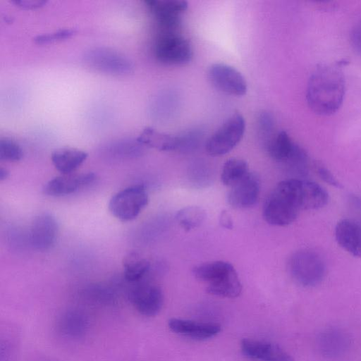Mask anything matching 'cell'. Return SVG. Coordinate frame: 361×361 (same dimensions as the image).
I'll list each match as a JSON object with an SVG mask.
<instances>
[{"mask_svg": "<svg viewBox=\"0 0 361 361\" xmlns=\"http://www.w3.org/2000/svg\"><path fill=\"white\" fill-rule=\"evenodd\" d=\"M317 171L321 178L323 179L327 183L336 188L341 187V184L336 178V177L328 170V169L325 168L323 166H318L317 168Z\"/></svg>", "mask_w": 361, "mask_h": 361, "instance_id": "34", "label": "cell"}, {"mask_svg": "<svg viewBox=\"0 0 361 361\" xmlns=\"http://www.w3.org/2000/svg\"><path fill=\"white\" fill-rule=\"evenodd\" d=\"M205 210L198 206H188L180 209L176 214L179 226L185 231L199 227L205 220Z\"/></svg>", "mask_w": 361, "mask_h": 361, "instance_id": "26", "label": "cell"}, {"mask_svg": "<svg viewBox=\"0 0 361 361\" xmlns=\"http://www.w3.org/2000/svg\"><path fill=\"white\" fill-rule=\"evenodd\" d=\"M123 275L130 283L142 281L150 269V262L136 252H130L123 262Z\"/></svg>", "mask_w": 361, "mask_h": 361, "instance_id": "23", "label": "cell"}, {"mask_svg": "<svg viewBox=\"0 0 361 361\" xmlns=\"http://www.w3.org/2000/svg\"><path fill=\"white\" fill-rule=\"evenodd\" d=\"M288 179L281 181L265 200L262 216L269 224L286 226L297 219L300 209Z\"/></svg>", "mask_w": 361, "mask_h": 361, "instance_id": "2", "label": "cell"}, {"mask_svg": "<svg viewBox=\"0 0 361 361\" xmlns=\"http://www.w3.org/2000/svg\"><path fill=\"white\" fill-rule=\"evenodd\" d=\"M345 92L344 75L338 64H322L311 74L306 90L307 102L317 114L329 116L341 107Z\"/></svg>", "mask_w": 361, "mask_h": 361, "instance_id": "1", "label": "cell"}, {"mask_svg": "<svg viewBox=\"0 0 361 361\" xmlns=\"http://www.w3.org/2000/svg\"><path fill=\"white\" fill-rule=\"evenodd\" d=\"M259 130L262 132L265 136L268 135V140L271 137L270 134L271 133L274 127V121L273 116L269 112H262L258 121Z\"/></svg>", "mask_w": 361, "mask_h": 361, "instance_id": "32", "label": "cell"}, {"mask_svg": "<svg viewBox=\"0 0 361 361\" xmlns=\"http://www.w3.org/2000/svg\"><path fill=\"white\" fill-rule=\"evenodd\" d=\"M60 327L66 335L78 337L85 331L87 320L85 315L80 312H69L61 318Z\"/></svg>", "mask_w": 361, "mask_h": 361, "instance_id": "28", "label": "cell"}, {"mask_svg": "<svg viewBox=\"0 0 361 361\" xmlns=\"http://www.w3.org/2000/svg\"><path fill=\"white\" fill-rule=\"evenodd\" d=\"M219 221L221 227L226 229H232L233 228V221L231 215L226 210H222L221 212Z\"/></svg>", "mask_w": 361, "mask_h": 361, "instance_id": "36", "label": "cell"}, {"mask_svg": "<svg viewBox=\"0 0 361 361\" xmlns=\"http://www.w3.org/2000/svg\"><path fill=\"white\" fill-rule=\"evenodd\" d=\"M154 54L164 64L180 66L188 63L193 53L190 42L177 32H161L155 41Z\"/></svg>", "mask_w": 361, "mask_h": 361, "instance_id": "4", "label": "cell"}, {"mask_svg": "<svg viewBox=\"0 0 361 361\" xmlns=\"http://www.w3.org/2000/svg\"><path fill=\"white\" fill-rule=\"evenodd\" d=\"M76 32L75 28H63L52 32L42 33L34 37L38 44H47L68 39Z\"/></svg>", "mask_w": 361, "mask_h": 361, "instance_id": "30", "label": "cell"}, {"mask_svg": "<svg viewBox=\"0 0 361 361\" xmlns=\"http://www.w3.org/2000/svg\"><path fill=\"white\" fill-rule=\"evenodd\" d=\"M148 195L142 185L129 186L114 194L109 200V209L121 221L135 219L147 205Z\"/></svg>", "mask_w": 361, "mask_h": 361, "instance_id": "5", "label": "cell"}, {"mask_svg": "<svg viewBox=\"0 0 361 361\" xmlns=\"http://www.w3.org/2000/svg\"><path fill=\"white\" fill-rule=\"evenodd\" d=\"M171 331L195 340H206L217 335L221 326L217 323L202 322L179 318H171L168 322Z\"/></svg>", "mask_w": 361, "mask_h": 361, "instance_id": "17", "label": "cell"}, {"mask_svg": "<svg viewBox=\"0 0 361 361\" xmlns=\"http://www.w3.org/2000/svg\"><path fill=\"white\" fill-rule=\"evenodd\" d=\"M249 173L247 162L241 159L231 158L224 164L221 173V181L226 186L231 187Z\"/></svg>", "mask_w": 361, "mask_h": 361, "instance_id": "25", "label": "cell"}, {"mask_svg": "<svg viewBox=\"0 0 361 361\" xmlns=\"http://www.w3.org/2000/svg\"><path fill=\"white\" fill-rule=\"evenodd\" d=\"M295 197L301 210H314L324 207L328 192L319 184L301 178H292Z\"/></svg>", "mask_w": 361, "mask_h": 361, "instance_id": "13", "label": "cell"}, {"mask_svg": "<svg viewBox=\"0 0 361 361\" xmlns=\"http://www.w3.org/2000/svg\"><path fill=\"white\" fill-rule=\"evenodd\" d=\"M208 78L216 89L228 94L243 96L247 92V83L244 77L229 65H212L208 71Z\"/></svg>", "mask_w": 361, "mask_h": 361, "instance_id": "10", "label": "cell"}, {"mask_svg": "<svg viewBox=\"0 0 361 361\" xmlns=\"http://www.w3.org/2000/svg\"><path fill=\"white\" fill-rule=\"evenodd\" d=\"M9 176V172L6 169L3 167L0 168V180L3 181L6 180Z\"/></svg>", "mask_w": 361, "mask_h": 361, "instance_id": "37", "label": "cell"}, {"mask_svg": "<svg viewBox=\"0 0 361 361\" xmlns=\"http://www.w3.org/2000/svg\"><path fill=\"white\" fill-rule=\"evenodd\" d=\"M233 268L234 267L229 262L214 261L195 267L192 273L197 279L209 284L226 274Z\"/></svg>", "mask_w": 361, "mask_h": 361, "instance_id": "24", "label": "cell"}, {"mask_svg": "<svg viewBox=\"0 0 361 361\" xmlns=\"http://www.w3.org/2000/svg\"><path fill=\"white\" fill-rule=\"evenodd\" d=\"M260 180L257 174L249 172L231 187L227 195L228 204L233 208L246 209L254 206L259 200Z\"/></svg>", "mask_w": 361, "mask_h": 361, "instance_id": "12", "label": "cell"}, {"mask_svg": "<svg viewBox=\"0 0 361 361\" xmlns=\"http://www.w3.org/2000/svg\"><path fill=\"white\" fill-rule=\"evenodd\" d=\"M129 299L140 314L146 317H153L161 310L164 294L158 285L140 281L131 289Z\"/></svg>", "mask_w": 361, "mask_h": 361, "instance_id": "9", "label": "cell"}, {"mask_svg": "<svg viewBox=\"0 0 361 361\" xmlns=\"http://www.w3.org/2000/svg\"><path fill=\"white\" fill-rule=\"evenodd\" d=\"M96 179L92 172L62 174L49 180L43 188L45 195L61 197L72 194Z\"/></svg>", "mask_w": 361, "mask_h": 361, "instance_id": "14", "label": "cell"}, {"mask_svg": "<svg viewBox=\"0 0 361 361\" xmlns=\"http://www.w3.org/2000/svg\"><path fill=\"white\" fill-rule=\"evenodd\" d=\"M202 134L197 130H190L178 136V145L177 150L190 152L195 149L202 140Z\"/></svg>", "mask_w": 361, "mask_h": 361, "instance_id": "31", "label": "cell"}, {"mask_svg": "<svg viewBox=\"0 0 361 361\" xmlns=\"http://www.w3.org/2000/svg\"><path fill=\"white\" fill-rule=\"evenodd\" d=\"M350 338L343 330L331 327L323 330L317 336V347L319 353L328 359H338L348 350Z\"/></svg>", "mask_w": 361, "mask_h": 361, "instance_id": "16", "label": "cell"}, {"mask_svg": "<svg viewBox=\"0 0 361 361\" xmlns=\"http://www.w3.org/2000/svg\"><path fill=\"white\" fill-rule=\"evenodd\" d=\"M83 58L85 63L92 68L110 75H128L134 68L127 56L106 47L90 48L85 52Z\"/></svg>", "mask_w": 361, "mask_h": 361, "instance_id": "6", "label": "cell"}, {"mask_svg": "<svg viewBox=\"0 0 361 361\" xmlns=\"http://www.w3.org/2000/svg\"><path fill=\"white\" fill-rule=\"evenodd\" d=\"M245 129L244 117L238 112L233 114L208 139L207 152L221 156L231 151L241 140Z\"/></svg>", "mask_w": 361, "mask_h": 361, "instance_id": "7", "label": "cell"}, {"mask_svg": "<svg viewBox=\"0 0 361 361\" xmlns=\"http://www.w3.org/2000/svg\"><path fill=\"white\" fill-rule=\"evenodd\" d=\"M282 164L291 174L303 176L308 171L309 157L304 149L296 144L291 154Z\"/></svg>", "mask_w": 361, "mask_h": 361, "instance_id": "27", "label": "cell"}, {"mask_svg": "<svg viewBox=\"0 0 361 361\" xmlns=\"http://www.w3.org/2000/svg\"><path fill=\"white\" fill-rule=\"evenodd\" d=\"M88 154L81 149L63 147L54 150L51 160L57 171L62 174L72 173L87 159Z\"/></svg>", "mask_w": 361, "mask_h": 361, "instance_id": "19", "label": "cell"}, {"mask_svg": "<svg viewBox=\"0 0 361 361\" xmlns=\"http://www.w3.org/2000/svg\"><path fill=\"white\" fill-rule=\"evenodd\" d=\"M338 244L354 257L361 258V225L353 219L339 221L335 228Z\"/></svg>", "mask_w": 361, "mask_h": 361, "instance_id": "18", "label": "cell"}, {"mask_svg": "<svg viewBox=\"0 0 361 361\" xmlns=\"http://www.w3.org/2000/svg\"><path fill=\"white\" fill-rule=\"evenodd\" d=\"M295 145L286 131H281L266 142V148L274 160L282 164L291 154Z\"/></svg>", "mask_w": 361, "mask_h": 361, "instance_id": "22", "label": "cell"}, {"mask_svg": "<svg viewBox=\"0 0 361 361\" xmlns=\"http://www.w3.org/2000/svg\"><path fill=\"white\" fill-rule=\"evenodd\" d=\"M350 41L353 49L361 54V21L356 23L350 34Z\"/></svg>", "mask_w": 361, "mask_h": 361, "instance_id": "33", "label": "cell"}, {"mask_svg": "<svg viewBox=\"0 0 361 361\" xmlns=\"http://www.w3.org/2000/svg\"><path fill=\"white\" fill-rule=\"evenodd\" d=\"M23 156V149L14 140L8 137L0 139V159L6 161H17Z\"/></svg>", "mask_w": 361, "mask_h": 361, "instance_id": "29", "label": "cell"}, {"mask_svg": "<svg viewBox=\"0 0 361 361\" xmlns=\"http://www.w3.org/2000/svg\"><path fill=\"white\" fill-rule=\"evenodd\" d=\"M136 139L143 146L159 151H171L178 149V136L160 132L152 127L145 128Z\"/></svg>", "mask_w": 361, "mask_h": 361, "instance_id": "21", "label": "cell"}, {"mask_svg": "<svg viewBox=\"0 0 361 361\" xmlns=\"http://www.w3.org/2000/svg\"><path fill=\"white\" fill-rule=\"evenodd\" d=\"M145 3L161 28V32H177L180 24V16L188 7L186 1L145 0Z\"/></svg>", "mask_w": 361, "mask_h": 361, "instance_id": "8", "label": "cell"}, {"mask_svg": "<svg viewBox=\"0 0 361 361\" xmlns=\"http://www.w3.org/2000/svg\"><path fill=\"white\" fill-rule=\"evenodd\" d=\"M288 270L292 278L305 287L319 284L326 271L323 259L311 250H300L293 254L288 261Z\"/></svg>", "mask_w": 361, "mask_h": 361, "instance_id": "3", "label": "cell"}, {"mask_svg": "<svg viewBox=\"0 0 361 361\" xmlns=\"http://www.w3.org/2000/svg\"><path fill=\"white\" fill-rule=\"evenodd\" d=\"M59 234V224L55 217L49 213H41L32 221L30 239L32 247L40 251L51 248Z\"/></svg>", "mask_w": 361, "mask_h": 361, "instance_id": "11", "label": "cell"}, {"mask_svg": "<svg viewBox=\"0 0 361 361\" xmlns=\"http://www.w3.org/2000/svg\"><path fill=\"white\" fill-rule=\"evenodd\" d=\"M207 291L211 295L223 298L238 297L242 291V284L235 268L207 284Z\"/></svg>", "mask_w": 361, "mask_h": 361, "instance_id": "20", "label": "cell"}, {"mask_svg": "<svg viewBox=\"0 0 361 361\" xmlns=\"http://www.w3.org/2000/svg\"><path fill=\"white\" fill-rule=\"evenodd\" d=\"M241 351L247 357L257 361H295L293 357L279 345L268 341L244 338Z\"/></svg>", "mask_w": 361, "mask_h": 361, "instance_id": "15", "label": "cell"}, {"mask_svg": "<svg viewBox=\"0 0 361 361\" xmlns=\"http://www.w3.org/2000/svg\"><path fill=\"white\" fill-rule=\"evenodd\" d=\"M11 2L19 7L28 9L42 6L47 1L43 0H12Z\"/></svg>", "mask_w": 361, "mask_h": 361, "instance_id": "35", "label": "cell"}]
</instances>
